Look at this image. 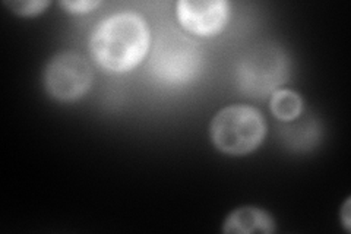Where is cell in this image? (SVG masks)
I'll use <instances>...</instances> for the list:
<instances>
[{"mask_svg": "<svg viewBox=\"0 0 351 234\" xmlns=\"http://www.w3.org/2000/svg\"><path fill=\"white\" fill-rule=\"evenodd\" d=\"M201 66L197 46L179 32L166 34L157 43L151 59V68L160 80L169 84L191 81Z\"/></svg>", "mask_w": 351, "mask_h": 234, "instance_id": "5", "label": "cell"}, {"mask_svg": "<svg viewBox=\"0 0 351 234\" xmlns=\"http://www.w3.org/2000/svg\"><path fill=\"white\" fill-rule=\"evenodd\" d=\"M289 76V60L277 46H259L250 50L237 69L241 91L250 97H267Z\"/></svg>", "mask_w": 351, "mask_h": 234, "instance_id": "3", "label": "cell"}, {"mask_svg": "<svg viewBox=\"0 0 351 234\" xmlns=\"http://www.w3.org/2000/svg\"><path fill=\"white\" fill-rule=\"evenodd\" d=\"M62 8L72 14H86L95 9L100 2H93V0H78V2H62Z\"/></svg>", "mask_w": 351, "mask_h": 234, "instance_id": "10", "label": "cell"}, {"mask_svg": "<svg viewBox=\"0 0 351 234\" xmlns=\"http://www.w3.org/2000/svg\"><path fill=\"white\" fill-rule=\"evenodd\" d=\"M94 82L91 65L81 54L64 51L49 62L44 72L46 91L58 102L71 103L82 98Z\"/></svg>", "mask_w": 351, "mask_h": 234, "instance_id": "4", "label": "cell"}, {"mask_svg": "<svg viewBox=\"0 0 351 234\" xmlns=\"http://www.w3.org/2000/svg\"><path fill=\"white\" fill-rule=\"evenodd\" d=\"M50 5L47 0H24V2H5V6L19 16H36Z\"/></svg>", "mask_w": 351, "mask_h": 234, "instance_id": "9", "label": "cell"}, {"mask_svg": "<svg viewBox=\"0 0 351 234\" xmlns=\"http://www.w3.org/2000/svg\"><path fill=\"white\" fill-rule=\"evenodd\" d=\"M271 111L278 120L291 121L299 117L303 110V102L298 93L290 90L276 91L271 97Z\"/></svg>", "mask_w": 351, "mask_h": 234, "instance_id": "8", "label": "cell"}, {"mask_svg": "<svg viewBox=\"0 0 351 234\" xmlns=\"http://www.w3.org/2000/svg\"><path fill=\"white\" fill-rule=\"evenodd\" d=\"M149 49V30L135 12L108 16L93 32L90 50L94 60L108 72L132 71Z\"/></svg>", "mask_w": 351, "mask_h": 234, "instance_id": "1", "label": "cell"}, {"mask_svg": "<svg viewBox=\"0 0 351 234\" xmlns=\"http://www.w3.org/2000/svg\"><path fill=\"white\" fill-rule=\"evenodd\" d=\"M343 222L347 231H350V200H347L343 209Z\"/></svg>", "mask_w": 351, "mask_h": 234, "instance_id": "11", "label": "cell"}, {"mask_svg": "<svg viewBox=\"0 0 351 234\" xmlns=\"http://www.w3.org/2000/svg\"><path fill=\"white\" fill-rule=\"evenodd\" d=\"M267 126L258 110L247 106H228L211 121L210 135L218 151L228 155L254 152L265 138Z\"/></svg>", "mask_w": 351, "mask_h": 234, "instance_id": "2", "label": "cell"}, {"mask_svg": "<svg viewBox=\"0 0 351 234\" xmlns=\"http://www.w3.org/2000/svg\"><path fill=\"white\" fill-rule=\"evenodd\" d=\"M228 14V3L224 0H182L178 3V19L182 27L191 34L201 37H213L223 31Z\"/></svg>", "mask_w": 351, "mask_h": 234, "instance_id": "6", "label": "cell"}, {"mask_svg": "<svg viewBox=\"0 0 351 234\" xmlns=\"http://www.w3.org/2000/svg\"><path fill=\"white\" fill-rule=\"evenodd\" d=\"M224 233L250 234V233H274L276 222L263 209L255 207H243L233 211L224 222Z\"/></svg>", "mask_w": 351, "mask_h": 234, "instance_id": "7", "label": "cell"}]
</instances>
